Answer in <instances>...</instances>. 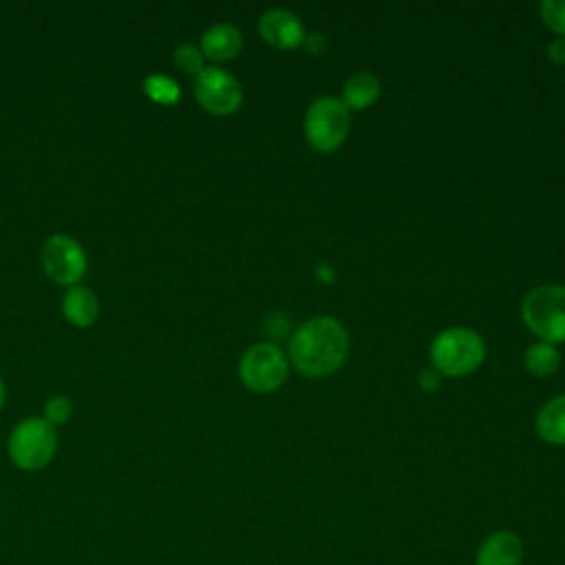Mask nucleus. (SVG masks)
Listing matches in <instances>:
<instances>
[{"mask_svg": "<svg viewBox=\"0 0 565 565\" xmlns=\"http://www.w3.org/2000/svg\"><path fill=\"white\" fill-rule=\"evenodd\" d=\"M349 353L347 329L331 316H316L302 322L289 340V358L298 373L324 377L342 366Z\"/></svg>", "mask_w": 565, "mask_h": 565, "instance_id": "1", "label": "nucleus"}, {"mask_svg": "<svg viewBox=\"0 0 565 565\" xmlns=\"http://www.w3.org/2000/svg\"><path fill=\"white\" fill-rule=\"evenodd\" d=\"M419 382H422V388H426V391H433L437 384H439V377H437V371H430V369H426L424 373H422V377H419Z\"/></svg>", "mask_w": 565, "mask_h": 565, "instance_id": "21", "label": "nucleus"}, {"mask_svg": "<svg viewBox=\"0 0 565 565\" xmlns=\"http://www.w3.org/2000/svg\"><path fill=\"white\" fill-rule=\"evenodd\" d=\"M143 93L148 99H152L154 104H163V106H172L181 97L179 84L174 79H170L168 75H159V73H152L143 79Z\"/></svg>", "mask_w": 565, "mask_h": 565, "instance_id": "16", "label": "nucleus"}, {"mask_svg": "<svg viewBox=\"0 0 565 565\" xmlns=\"http://www.w3.org/2000/svg\"><path fill=\"white\" fill-rule=\"evenodd\" d=\"M302 126H305L307 141L316 150L331 152L349 135L351 110L338 97H318L316 102L309 104Z\"/></svg>", "mask_w": 565, "mask_h": 565, "instance_id": "5", "label": "nucleus"}, {"mask_svg": "<svg viewBox=\"0 0 565 565\" xmlns=\"http://www.w3.org/2000/svg\"><path fill=\"white\" fill-rule=\"evenodd\" d=\"M521 316L530 331L543 338V342H565V287H534L521 302Z\"/></svg>", "mask_w": 565, "mask_h": 565, "instance_id": "3", "label": "nucleus"}, {"mask_svg": "<svg viewBox=\"0 0 565 565\" xmlns=\"http://www.w3.org/2000/svg\"><path fill=\"white\" fill-rule=\"evenodd\" d=\"M523 539L512 530H497L479 543L475 565H523Z\"/></svg>", "mask_w": 565, "mask_h": 565, "instance_id": "9", "label": "nucleus"}, {"mask_svg": "<svg viewBox=\"0 0 565 565\" xmlns=\"http://www.w3.org/2000/svg\"><path fill=\"white\" fill-rule=\"evenodd\" d=\"M525 369L536 375V377H545V375H552L558 366V351L554 349V344L550 342H534L532 347H527L525 351Z\"/></svg>", "mask_w": 565, "mask_h": 565, "instance_id": "15", "label": "nucleus"}, {"mask_svg": "<svg viewBox=\"0 0 565 565\" xmlns=\"http://www.w3.org/2000/svg\"><path fill=\"white\" fill-rule=\"evenodd\" d=\"M486 358L483 340L477 331L466 327L444 329L430 342V362L437 373L461 377L472 373Z\"/></svg>", "mask_w": 565, "mask_h": 565, "instance_id": "2", "label": "nucleus"}, {"mask_svg": "<svg viewBox=\"0 0 565 565\" xmlns=\"http://www.w3.org/2000/svg\"><path fill=\"white\" fill-rule=\"evenodd\" d=\"M380 79L369 73V71H360L353 73L344 86H342V102L347 104V108H369L377 97H380Z\"/></svg>", "mask_w": 565, "mask_h": 565, "instance_id": "14", "label": "nucleus"}, {"mask_svg": "<svg viewBox=\"0 0 565 565\" xmlns=\"http://www.w3.org/2000/svg\"><path fill=\"white\" fill-rule=\"evenodd\" d=\"M238 375L249 391L271 393L287 377V358L276 344L258 342L243 353Z\"/></svg>", "mask_w": 565, "mask_h": 565, "instance_id": "6", "label": "nucleus"}, {"mask_svg": "<svg viewBox=\"0 0 565 565\" xmlns=\"http://www.w3.org/2000/svg\"><path fill=\"white\" fill-rule=\"evenodd\" d=\"M9 457L20 470H40L44 468L57 448L55 426L42 417L22 419L9 435Z\"/></svg>", "mask_w": 565, "mask_h": 565, "instance_id": "4", "label": "nucleus"}, {"mask_svg": "<svg viewBox=\"0 0 565 565\" xmlns=\"http://www.w3.org/2000/svg\"><path fill=\"white\" fill-rule=\"evenodd\" d=\"M258 31L260 38L276 49H291L305 40L302 22L285 9L265 11L258 20Z\"/></svg>", "mask_w": 565, "mask_h": 565, "instance_id": "10", "label": "nucleus"}, {"mask_svg": "<svg viewBox=\"0 0 565 565\" xmlns=\"http://www.w3.org/2000/svg\"><path fill=\"white\" fill-rule=\"evenodd\" d=\"M194 97L212 115H232L243 102V88L234 75L218 66H207L194 75Z\"/></svg>", "mask_w": 565, "mask_h": 565, "instance_id": "8", "label": "nucleus"}, {"mask_svg": "<svg viewBox=\"0 0 565 565\" xmlns=\"http://www.w3.org/2000/svg\"><path fill=\"white\" fill-rule=\"evenodd\" d=\"M243 49V35L234 24H214L201 38V53L212 62L234 60Z\"/></svg>", "mask_w": 565, "mask_h": 565, "instance_id": "11", "label": "nucleus"}, {"mask_svg": "<svg viewBox=\"0 0 565 565\" xmlns=\"http://www.w3.org/2000/svg\"><path fill=\"white\" fill-rule=\"evenodd\" d=\"M4 395H7V391H4V382L0 380V408H2V404H4Z\"/></svg>", "mask_w": 565, "mask_h": 565, "instance_id": "22", "label": "nucleus"}, {"mask_svg": "<svg viewBox=\"0 0 565 565\" xmlns=\"http://www.w3.org/2000/svg\"><path fill=\"white\" fill-rule=\"evenodd\" d=\"M547 57L554 64H565V38L556 35L550 44H547Z\"/></svg>", "mask_w": 565, "mask_h": 565, "instance_id": "20", "label": "nucleus"}, {"mask_svg": "<svg viewBox=\"0 0 565 565\" xmlns=\"http://www.w3.org/2000/svg\"><path fill=\"white\" fill-rule=\"evenodd\" d=\"M62 313L75 327H90L99 313L97 296L84 285L68 287L62 300Z\"/></svg>", "mask_w": 565, "mask_h": 565, "instance_id": "12", "label": "nucleus"}, {"mask_svg": "<svg viewBox=\"0 0 565 565\" xmlns=\"http://www.w3.org/2000/svg\"><path fill=\"white\" fill-rule=\"evenodd\" d=\"M536 433L545 444L565 446V395H556L536 415Z\"/></svg>", "mask_w": 565, "mask_h": 565, "instance_id": "13", "label": "nucleus"}, {"mask_svg": "<svg viewBox=\"0 0 565 565\" xmlns=\"http://www.w3.org/2000/svg\"><path fill=\"white\" fill-rule=\"evenodd\" d=\"M73 415V404L68 397L64 395H53L46 399L44 404V422H49L51 426H60L64 422H68V417Z\"/></svg>", "mask_w": 565, "mask_h": 565, "instance_id": "18", "label": "nucleus"}, {"mask_svg": "<svg viewBox=\"0 0 565 565\" xmlns=\"http://www.w3.org/2000/svg\"><path fill=\"white\" fill-rule=\"evenodd\" d=\"M174 64L183 71V73H192V75H199L205 66H203V53L201 49H196L194 44H179L174 49V55H172Z\"/></svg>", "mask_w": 565, "mask_h": 565, "instance_id": "17", "label": "nucleus"}, {"mask_svg": "<svg viewBox=\"0 0 565 565\" xmlns=\"http://www.w3.org/2000/svg\"><path fill=\"white\" fill-rule=\"evenodd\" d=\"M42 265L53 282L75 287L88 269V258L84 247L73 236L53 234L42 247Z\"/></svg>", "mask_w": 565, "mask_h": 565, "instance_id": "7", "label": "nucleus"}, {"mask_svg": "<svg viewBox=\"0 0 565 565\" xmlns=\"http://www.w3.org/2000/svg\"><path fill=\"white\" fill-rule=\"evenodd\" d=\"M541 18L554 33L565 38V0L541 2Z\"/></svg>", "mask_w": 565, "mask_h": 565, "instance_id": "19", "label": "nucleus"}]
</instances>
